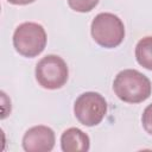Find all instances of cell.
I'll list each match as a JSON object with an SVG mask.
<instances>
[{
  "label": "cell",
  "instance_id": "6da1fadb",
  "mask_svg": "<svg viewBox=\"0 0 152 152\" xmlns=\"http://www.w3.org/2000/svg\"><path fill=\"white\" fill-rule=\"evenodd\" d=\"M115 95L124 102L139 103L150 97L152 91L151 81L135 69L120 71L113 82Z\"/></svg>",
  "mask_w": 152,
  "mask_h": 152
},
{
  "label": "cell",
  "instance_id": "30bf717a",
  "mask_svg": "<svg viewBox=\"0 0 152 152\" xmlns=\"http://www.w3.org/2000/svg\"><path fill=\"white\" fill-rule=\"evenodd\" d=\"M141 122H142V127L144 129L152 135V103L148 104L141 116Z\"/></svg>",
  "mask_w": 152,
  "mask_h": 152
},
{
  "label": "cell",
  "instance_id": "ba28073f",
  "mask_svg": "<svg viewBox=\"0 0 152 152\" xmlns=\"http://www.w3.org/2000/svg\"><path fill=\"white\" fill-rule=\"evenodd\" d=\"M135 58L145 69L152 70V37L141 38L135 46Z\"/></svg>",
  "mask_w": 152,
  "mask_h": 152
},
{
  "label": "cell",
  "instance_id": "52a82bcc",
  "mask_svg": "<svg viewBox=\"0 0 152 152\" xmlns=\"http://www.w3.org/2000/svg\"><path fill=\"white\" fill-rule=\"evenodd\" d=\"M90 146L89 137L76 127H70L62 133L61 147L64 152L88 151Z\"/></svg>",
  "mask_w": 152,
  "mask_h": 152
},
{
  "label": "cell",
  "instance_id": "277c9868",
  "mask_svg": "<svg viewBox=\"0 0 152 152\" xmlns=\"http://www.w3.org/2000/svg\"><path fill=\"white\" fill-rule=\"evenodd\" d=\"M68 65L63 58L57 55L43 57L36 66L37 82L45 89L62 88L68 81Z\"/></svg>",
  "mask_w": 152,
  "mask_h": 152
},
{
  "label": "cell",
  "instance_id": "8fae6325",
  "mask_svg": "<svg viewBox=\"0 0 152 152\" xmlns=\"http://www.w3.org/2000/svg\"><path fill=\"white\" fill-rule=\"evenodd\" d=\"M7 1L13 5H27V4H32L36 0H7Z\"/></svg>",
  "mask_w": 152,
  "mask_h": 152
},
{
  "label": "cell",
  "instance_id": "5b68a950",
  "mask_svg": "<svg viewBox=\"0 0 152 152\" xmlns=\"http://www.w3.org/2000/svg\"><path fill=\"white\" fill-rule=\"evenodd\" d=\"M74 113L82 125L88 127L96 126L102 121L107 113V102L101 94L87 91L76 99Z\"/></svg>",
  "mask_w": 152,
  "mask_h": 152
},
{
  "label": "cell",
  "instance_id": "8992f818",
  "mask_svg": "<svg viewBox=\"0 0 152 152\" xmlns=\"http://www.w3.org/2000/svg\"><path fill=\"white\" fill-rule=\"evenodd\" d=\"M55 146V132L48 126H33L23 137V147L27 152H49Z\"/></svg>",
  "mask_w": 152,
  "mask_h": 152
},
{
  "label": "cell",
  "instance_id": "7a4b0ae2",
  "mask_svg": "<svg viewBox=\"0 0 152 152\" xmlns=\"http://www.w3.org/2000/svg\"><path fill=\"white\" fill-rule=\"evenodd\" d=\"M91 36L102 48H116L125 38L124 23L113 13H99L91 21Z\"/></svg>",
  "mask_w": 152,
  "mask_h": 152
},
{
  "label": "cell",
  "instance_id": "3957f363",
  "mask_svg": "<svg viewBox=\"0 0 152 152\" xmlns=\"http://www.w3.org/2000/svg\"><path fill=\"white\" fill-rule=\"evenodd\" d=\"M46 45V32L40 24L27 21L20 24L13 34V46L24 57H36Z\"/></svg>",
  "mask_w": 152,
  "mask_h": 152
},
{
  "label": "cell",
  "instance_id": "9c48e42d",
  "mask_svg": "<svg viewBox=\"0 0 152 152\" xmlns=\"http://www.w3.org/2000/svg\"><path fill=\"white\" fill-rule=\"evenodd\" d=\"M68 4L74 11L86 13L91 11L99 4V0H68Z\"/></svg>",
  "mask_w": 152,
  "mask_h": 152
}]
</instances>
